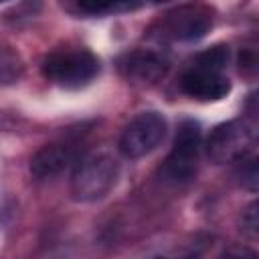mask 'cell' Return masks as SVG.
<instances>
[{"instance_id":"cell-7","label":"cell","mask_w":259,"mask_h":259,"mask_svg":"<svg viewBox=\"0 0 259 259\" xmlns=\"http://www.w3.org/2000/svg\"><path fill=\"white\" fill-rule=\"evenodd\" d=\"M170 61L164 53L154 49L127 51L117 59V71L123 79L138 85H152L166 77Z\"/></svg>"},{"instance_id":"cell-10","label":"cell","mask_w":259,"mask_h":259,"mask_svg":"<svg viewBox=\"0 0 259 259\" xmlns=\"http://www.w3.org/2000/svg\"><path fill=\"white\" fill-rule=\"evenodd\" d=\"M22 73H24V61L20 53L6 40H0V87L18 83Z\"/></svg>"},{"instance_id":"cell-6","label":"cell","mask_w":259,"mask_h":259,"mask_svg":"<svg viewBox=\"0 0 259 259\" xmlns=\"http://www.w3.org/2000/svg\"><path fill=\"white\" fill-rule=\"evenodd\" d=\"M166 130H168V123L162 113L142 111L123 127L117 148L130 160L144 158L164 142Z\"/></svg>"},{"instance_id":"cell-8","label":"cell","mask_w":259,"mask_h":259,"mask_svg":"<svg viewBox=\"0 0 259 259\" xmlns=\"http://www.w3.org/2000/svg\"><path fill=\"white\" fill-rule=\"evenodd\" d=\"M79 152L73 142H51L45 144L32 158H30V174L34 180H53L61 176L65 170L79 162Z\"/></svg>"},{"instance_id":"cell-13","label":"cell","mask_w":259,"mask_h":259,"mask_svg":"<svg viewBox=\"0 0 259 259\" xmlns=\"http://www.w3.org/2000/svg\"><path fill=\"white\" fill-rule=\"evenodd\" d=\"M239 168H237V178L239 182L249 188V190H257V180H259V172H257V158L255 156H247L243 160L237 162Z\"/></svg>"},{"instance_id":"cell-5","label":"cell","mask_w":259,"mask_h":259,"mask_svg":"<svg viewBox=\"0 0 259 259\" xmlns=\"http://www.w3.org/2000/svg\"><path fill=\"white\" fill-rule=\"evenodd\" d=\"M200 148H202L200 125L192 119L182 121L174 136L172 150L162 164V176L174 184L188 182L190 178H194Z\"/></svg>"},{"instance_id":"cell-3","label":"cell","mask_w":259,"mask_h":259,"mask_svg":"<svg viewBox=\"0 0 259 259\" xmlns=\"http://www.w3.org/2000/svg\"><path fill=\"white\" fill-rule=\"evenodd\" d=\"M212 26V12L200 4H182L164 12L152 26L158 40H196Z\"/></svg>"},{"instance_id":"cell-15","label":"cell","mask_w":259,"mask_h":259,"mask_svg":"<svg viewBox=\"0 0 259 259\" xmlns=\"http://www.w3.org/2000/svg\"><path fill=\"white\" fill-rule=\"evenodd\" d=\"M219 259H257V253L247 245H233L225 249Z\"/></svg>"},{"instance_id":"cell-11","label":"cell","mask_w":259,"mask_h":259,"mask_svg":"<svg viewBox=\"0 0 259 259\" xmlns=\"http://www.w3.org/2000/svg\"><path fill=\"white\" fill-rule=\"evenodd\" d=\"M142 4H130V2H111V0H81L75 4H69L67 8L87 14V16H105V14H117V12H127L136 10Z\"/></svg>"},{"instance_id":"cell-2","label":"cell","mask_w":259,"mask_h":259,"mask_svg":"<svg viewBox=\"0 0 259 259\" xmlns=\"http://www.w3.org/2000/svg\"><path fill=\"white\" fill-rule=\"evenodd\" d=\"M99 73L97 57L87 49H59L42 63V75L65 89H79L91 83Z\"/></svg>"},{"instance_id":"cell-1","label":"cell","mask_w":259,"mask_h":259,"mask_svg":"<svg viewBox=\"0 0 259 259\" xmlns=\"http://www.w3.org/2000/svg\"><path fill=\"white\" fill-rule=\"evenodd\" d=\"M119 176V162L109 152H91L79 158L71 174V196L77 202H95L111 192Z\"/></svg>"},{"instance_id":"cell-16","label":"cell","mask_w":259,"mask_h":259,"mask_svg":"<svg viewBox=\"0 0 259 259\" xmlns=\"http://www.w3.org/2000/svg\"><path fill=\"white\" fill-rule=\"evenodd\" d=\"M152 259H168V257H152Z\"/></svg>"},{"instance_id":"cell-14","label":"cell","mask_w":259,"mask_h":259,"mask_svg":"<svg viewBox=\"0 0 259 259\" xmlns=\"http://www.w3.org/2000/svg\"><path fill=\"white\" fill-rule=\"evenodd\" d=\"M239 227H241V231L249 239H255L257 237V233H259V217H257V202L255 200L249 202L243 208V212L239 217Z\"/></svg>"},{"instance_id":"cell-12","label":"cell","mask_w":259,"mask_h":259,"mask_svg":"<svg viewBox=\"0 0 259 259\" xmlns=\"http://www.w3.org/2000/svg\"><path fill=\"white\" fill-rule=\"evenodd\" d=\"M229 59H231V51L227 45H214V47H208L204 49L202 53H198L192 61V65L196 67H202V69H208V71H217V73H223V69L229 65Z\"/></svg>"},{"instance_id":"cell-4","label":"cell","mask_w":259,"mask_h":259,"mask_svg":"<svg viewBox=\"0 0 259 259\" xmlns=\"http://www.w3.org/2000/svg\"><path fill=\"white\" fill-rule=\"evenodd\" d=\"M255 140L257 132L253 123H249L247 119H233L217 125L208 134L204 150L206 156L217 164L239 162L249 156L255 146Z\"/></svg>"},{"instance_id":"cell-9","label":"cell","mask_w":259,"mask_h":259,"mask_svg":"<svg viewBox=\"0 0 259 259\" xmlns=\"http://www.w3.org/2000/svg\"><path fill=\"white\" fill-rule=\"evenodd\" d=\"M178 83L182 93L198 101H219L227 97V93L231 91V81L225 73L208 71L196 65H190L182 73Z\"/></svg>"}]
</instances>
